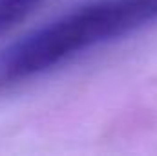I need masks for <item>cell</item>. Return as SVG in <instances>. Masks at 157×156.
Wrapping results in <instances>:
<instances>
[{
  "label": "cell",
  "instance_id": "cell-2",
  "mask_svg": "<svg viewBox=\"0 0 157 156\" xmlns=\"http://www.w3.org/2000/svg\"><path fill=\"white\" fill-rule=\"evenodd\" d=\"M48 0H0V35L26 20Z\"/></svg>",
  "mask_w": 157,
  "mask_h": 156
},
{
  "label": "cell",
  "instance_id": "cell-1",
  "mask_svg": "<svg viewBox=\"0 0 157 156\" xmlns=\"http://www.w3.org/2000/svg\"><path fill=\"white\" fill-rule=\"evenodd\" d=\"M157 22V0H86L0 50V92Z\"/></svg>",
  "mask_w": 157,
  "mask_h": 156
}]
</instances>
